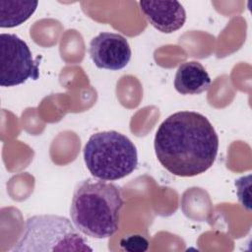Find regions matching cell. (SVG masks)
<instances>
[{"label": "cell", "mask_w": 252, "mask_h": 252, "mask_svg": "<svg viewBox=\"0 0 252 252\" xmlns=\"http://www.w3.org/2000/svg\"><path fill=\"white\" fill-rule=\"evenodd\" d=\"M154 146L158 160L167 171L192 177L204 173L215 162L219 136L203 114L178 111L159 125Z\"/></svg>", "instance_id": "obj_1"}, {"label": "cell", "mask_w": 252, "mask_h": 252, "mask_svg": "<svg viewBox=\"0 0 252 252\" xmlns=\"http://www.w3.org/2000/svg\"><path fill=\"white\" fill-rule=\"evenodd\" d=\"M124 201L118 186L101 179L88 178L76 186L70 215L76 228L87 236L102 239L119 228Z\"/></svg>", "instance_id": "obj_2"}, {"label": "cell", "mask_w": 252, "mask_h": 252, "mask_svg": "<svg viewBox=\"0 0 252 252\" xmlns=\"http://www.w3.org/2000/svg\"><path fill=\"white\" fill-rule=\"evenodd\" d=\"M84 160L94 177L114 181L134 171L138 154L127 136L113 130L103 131L89 138L84 148Z\"/></svg>", "instance_id": "obj_3"}, {"label": "cell", "mask_w": 252, "mask_h": 252, "mask_svg": "<svg viewBox=\"0 0 252 252\" xmlns=\"http://www.w3.org/2000/svg\"><path fill=\"white\" fill-rule=\"evenodd\" d=\"M12 251H93V248L67 218L36 215L26 220L23 233Z\"/></svg>", "instance_id": "obj_4"}, {"label": "cell", "mask_w": 252, "mask_h": 252, "mask_svg": "<svg viewBox=\"0 0 252 252\" xmlns=\"http://www.w3.org/2000/svg\"><path fill=\"white\" fill-rule=\"evenodd\" d=\"M0 85L13 87L38 78V63L28 44L14 33L0 34Z\"/></svg>", "instance_id": "obj_5"}, {"label": "cell", "mask_w": 252, "mask_h": 252, "mask_svg": "<svg viewBox=\"0 0 252 252\" xmlns=\"http://www.w3.org/2000/svg\"><path fill=\"white\" fill-rule=\"evenodd\" d=\"M90 56L99 69L111 71L126 67L131 59V47L128 40L121 34L103 32L90 42Z\"/></svg>", "instance_id": "obj_6"}, {"label": "cell", "mask_w": 252, "mask_h": 252, "mask_svg": "<svg viewBox=\"0 0 252 252\" xmlns=\"http://www.w3.org/2000/svg\"><path fill=\"white\" fill-rule=\"evenodd\" d=\"M140 9L150 24L163 33H171L183 27L186 12L178 1H140Z\"/></svg>", "instance_id": "obj_7"}, {"label": "cell", "mask_w": 252, "mask_h": 252, "mask_svg": "<svg viewBox=\"0 0 252 252\" xmlns=\"http://www.w3.org/2000/svg\"><path fill=\"white\" fill-rule=\"evenodd\" d=\"M211 86V78L198 61L182 63L175 74L174 88L181 94H199Z\"/></svg>", "instance_id": "obj_8"}, {"label": "cell", "mask_w": 252, "mask_h": 252, "mask_svg": "<svg viewBox=\"0 0 252 252\" xmlns=\"http://www.w3.org/2000/svg\"><path fill=\"white\" fill-rule=\"evenodd\" d=\"M37 1L0 0V27L14 28L22 25L35 12Z\"/></svg>", "instance_id": "obj_9"}, {"label": "cell", "mask_w": 252, "mask_h": 252, "mask_svg": "<svg viewBox=\"0 0 252 252\" xmlns=\"http://www.w3.org/2000/svg\"><path fill=\"white\" fill-rule=\"evenodd\" d=\"M149 244L148 239L139 234L129 235L120 240L121 249L129 252H144L148 250Z\"/></svg>", "instance_id": "obj_10"}]
</instances>
